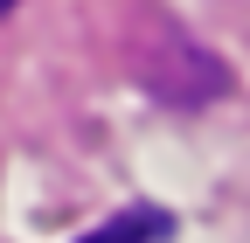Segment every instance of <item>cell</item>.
I'll return each mask as SVG.
<instances>
[{
  "label": "cell",
  "instance_id": "cell-2",
  "mask_svg": "<svg viewBox=\"0 0 250 243\" xmlns=\"http://www.w3.org/2000/svg\"><path fill=\"white\" fill-rule=\"evenodd\" d=\"M7 7H14V0H0V14H7Z\"/></svg>",
  "mask_w": 250,
  "mask_h": 243
},
{
  "label": "cell",
  "instance_id": "cell-1",
  "mask_svg": "<svg viewBox=\"0 0 250 243\" xmlns=\"http://www.w3.org/2000/svg\"><path fill=\"white\" fill-rule=\"evenodd\" d=\"M167 229V216H153V208H146V216H125L111 236H90V243H139V236H160Z\"/></svg>",
  "mask_w": 250,
  "mask_h": 243
}]
</instances>
